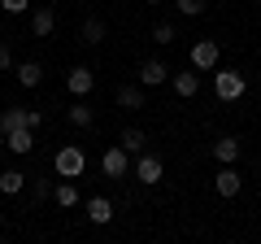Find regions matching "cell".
Instances as JSON below:
<instances>
[{"label":"cell","mask_w":261,"mask_h":244,"mask_svg":"<svg viewBox=\"0 0 261 244\" xmlns=\"http://www.w3.org/2000/svg\"><path fill=\"white\" fill-rule=\"evenodd\" d=\"M5 149L18 153V157L31 153V149H35V131H31V127H13V131H5Z\"/></svg>","instance_id":"8992f818"},{"label":"cell","mask_w":261,"mask_h":244,"mask_svg":"<svg viewBox=\"0 0 261 244\" xmlns=\"http://www.w3.org/2000/svg\"><path fill=\"white\" fill-rule=\"evenodd\" d=\"M218 57H222L218 39H196L192 53H187V61H192V70H218Z\"/></svg>","instance_id":"277c9868"},{"label":"cell","mask_w":261,"mask_h":244,"mask_svg":"<svg viewBox=\"0 0 261 244\" xmlns=\"http://www.w3.org/2000/svg\"><path fill=\"white\" fill-rule=\"evenodd\" d=\"M87 218H92L96 227L113 223V201H109V197H92V201H87Z\"/></svg>","instance_id":"30bf717a"},{"label":"cell","mask_w":261,"mask_h":244,"mask_svg":"<svg viewBox=\"0 0 261 244\" xmlns=\"http://www.w3.org/2000/svg\"><path fill=\"white\" fill-rule=\"evenodd\" d=\"M0 9H5V13H27L31 0H0Z\"/></svg>","instance_id":"cb8c5ba5"},{"label":"cell","mask_w":261,"mask_h":244,"mask_svg":"<svg viewBox=\"0 0 261 244\" xmlns=\"http://www.w3.org/2000/svg\"><path fill=\"white\" fill-rule=\"evenodd\" d=\"M0 70H13V53H9V44H0Z\"/></svg>","instance_id":"484cf974"},{"label":"cell","mask_w":261,"mask_h":244,"mask_svg":"<svg viewBox=\"0 0 261 244\" xmlns=\"http://www.w3.org/2000/svg\"><path fill=\"white\" fill-rule=\"evenodd\" d=\"M53 27H57V13L48 9V5H39V9L31 13V31H35L39 39H48V35H53Z\"/></svg>","instance_id":"9c48e42d"},{"label":"cell","mask_w":261,"mask_h":244,"mask_svg":"<svg viewBox=\"0 0 261 244\" xmlns=\"http://www.w3.org/2000/svg\"><path fill=\"white\" fill-rule=\"evenodd\" d=\"M214 92H218V101H222V105H235L244 92H248V79H244L235 66H226V70H218V75H214Z\"/></svg>","instance_id":"6da1fadb"},{"label":"cell","mask_w":261,"mask_h":244,"mask_svg":"<svg viewBox=\"0 0 261 244\" xmlns=\"http://www.w3.org/2000/svg\"><path fill=\"white\" fill-rule=\"evenodd\" d=\"M148 5H161V0H148Z\"/></svg>","instance_id":"4316f807"},{"label":"cell","mask_w":261,"mask_h":244,"mask_svg":"<svg viewBox=\"0 0 261 244\" xmlns=\"http://www.w3.org/2000/svg\"><path fill=\"white\" fill-rule=\"evenodd\" d=\"M100 170H105L109 179H126V175H130V153L122 149V144L105 149V157H100Z\"/></svg>","instance_id":"5b68a950"},{"label":"cell","mask_w":261,"mask_h":244,"mask_svg":"<svg viewBox=\"0 0 261 244\" xmlns=\"http://www.w3.org/2000/svg\"><path fill=\"white\" fill-rule=\"evenodd\" d=\"M214 188H218V197H240V188H244V179L235 175V166H222L214 175Z\"/></svg>","instance_id":"52a82bcc"},{"label":"cell","mask_w":261,"mask_h":244,"mask_svg":"<svg viewBox=\"0 0 261 244\" xmlns=\"http://www.w3.org/2000/svg\"><path fill=\"white\" fill-rule=\"evenodd\" d=\"M83 44H92V48L105 44V22H100V18H87V22H83Z\"/></svg>","instance_id":"ffe728a7"},{"label":"cell","mask_w":261,"mask_h":244,"mask_svg":"<svg viewBox=\"0 0 261 244\" xmlns=\"http://www.w3.org/2000/svg\"><path fill=\"white\" fill-rule=\"evenodd\" d=\"M118 144H122V149H126V153H144V144H148V135H144L140 127H126Z\"/></svg>","instance_id":"d6986e66"},{"label":"cell","mask_w":261,"mask_h":244,"mask_svg":"<svg viewBox=\"0 0 261 244\" xmlns=\"http://www.w3.org/2000/svg\"><path fill=\"white\" fill-rule=\"evenodd\" d=\"M135 183H144V188H152V183H161V175H166V161L157 157V153H140V161H135Z\"/></svg>","instance_id":"3957f363"},{"label":"cell","mask_w":261,"mask_h":244,"mask_svg":"<svg viewBox=\"0 0 261 244\" xmlns=\"http://www.w3.org/2000/svg\"><path fill=\"white\" fill-rule=\"evenodd\" d=\"M53 201H57L61 209H74V205H79V188H74V179H61V183L53 188Z\"/></svg>","instance_id":"9a60e30c"},{"label":"cell","mask_w":261,"mask_h":244,"mask_svg":"<svg viewBox=\"0 0 261 244\" xmlns=\"http://www.w3.org/2000/svg\"><path fill=\"white\" fill-rule=\"evenodd\" d=\"M53 170L61 179H79L87 170V153L79 149V144H61V149H57V157H53Z\"/></svg>","instance_id":"7a4b0ae2"},{"label":"cell","mask_w":261,"mask_h":244,"mask_svg":"<svg viewBox=\"0 0 261 244\" xmlns=\"http://www.w3.org/2000/svg\"><path fill=\"white\" fill-rule=\"evenodd\" d=\"M214 157L222 161V166H235V161H240V140H235V135H222V140L214 144Z\"/></svg>","instance_id":"5bb4252c"},{"label":"cell","mask_w":261,"mask_h":244,"mask_svg":"<svg viewBox=\"0 0 261 244\" xmlns=\"http://www.w3.org/2000/svg\"><path fill=\"white\" fill-rule=\"evenodd\" d=\"M70 122L87 131V127H96V109H92V105H83V101H74V105H70Z\"/></svg>","instance_id":"ac0fdd59"},{"label":"cell","mask_w":261,"mask_h":244,"mask_svg":"<svg viewBox=\"0 0 261 244\" xmlns=\"http://www.w3.org/2000/svg\"><path fill=\"white\" fill-rule=\"evenodd\" d=\"M13 75H18L22 87H39V83H44V66H39V61H22Z\"/></svg>","instance_id":"2e32d148"},{"label":"cell","mask_w":261,"mask_h":244,"mask_svg":"<svg viewBox=\"0 0 261 244\" xmlns=\"http://www.w3.org/2000/svg\"><path fill=\"white\" fill-rule=\"evenodd\" d=\"M27 127H31V131H39V127H44V113H39V109H27Z\"/></svg>","instance_id":"d4e9b609"},{"label":"cell","mask_w":261,"mask_h":244,"mask_svg":"<svg viewBox=\"0 0 261 244\" xmlns=\"http://www.w3.org/2000/svg\"><path fill=\"white\" fill-rule=\"evenodd\" d=\"M13 127H27V109H5L0 113V135L13 131Z\"/></svg>","instance_id":"44dd1931"},{"label":"cell","mask_w":261,"mask_h":244,"mask_svg":"<svg viewBox=\"0 0 261 244\" xmlns=\"http://www.w3.org/2000/svg\"><path fill=\"white\" fill-rule=\"evenodd\" d=\"M65 87H70V96H87L96 87V75L87 66H74V70H70V79H65Z\"/></svg>","instance_id":"ba28073f"},{"label":"cell","mask_w":261,"mask_h":244,"mask_svg":"<svg viewBox=\"0 0 261 244\" xmlns=\"http://www.w3.org/2000/svg\"><path fill=\"white\" fill-rule=\"evenodd\" d=\"M174 92L183 96V101L196 96V92H200V70H178V75H174Z\"/></svg>","instance_id":"4fadbf2b"},{"label":"cell","mask_w":261,"mask_h":244,"mask_svg":"<svg viewBox=\"0 0 261 244\" xmlns=\"http://www.w3.org/2000/svg\"><path fill=\"white\" fill-rule=\"evenodd\" d=\"M166 79H170L166 61H144V66H140V83L144 87H157V83H166Z\"/></svg>","instance_id":"7c38bea8"},{"label":"cell","mask_w":261,"mask_h":244,"mask_svg":"<svg viewBox=\"0 0 261 244\" xmlns=\"http://www.w3.org/2000/svg\"><path fill=\"white\" fill-rule=\"evenodd\" d=\"M118 105H122V109H144V105H148V96H144V87L122 83V87H118Z\"/></svg>","instance_id":"8fae6325"},{"label":"cell","mask_w":261,"mask_h":244,"mask_svg":"<svg viewBox=\"0 0 261 244\" xmlns=\"http://www.w3.org/2000/svg\"><path fill=\"white\" fill-rule=\"evenodd\" d=\"M170 39H174V27L170 22H157L152 27V44H170Z\"/></svg>","instance_id":"603a6c76"},{"label":"cell","mask_w":261,"mask_h":244,"mask_svg":"<svg viewBox=\"0 0 261 244\" xmlns=\"http://www.w3.org/2000/svg\"><path fill=\"white\" fill-rule=\"evenodd\" d=\"M257 87H261V75H257Z\"/></svg>","instance_id":"83f0119b"},{"label":"cell","mask_w":261,"mask_h":244,"mask_svg":"<svg viewBox=\"0 0 261 244\" xmlns=\"http://www.w3.org/2000/svg\"><path fill=\"white\" fill-rule=\"evenodd\" d=\"M174 9L183 13V18H200V13H205L209 5H205V0H174Z\"/></svg>","instance_id":"7402d4cb"},{"label":"cell","mask_w":261,"mask_h":244,"mask_svg":"<svg viewBox=\"0 0 261 244\" xmlns=\"http://www.w3.org/2000/svg\"><path fill=\"white\" fill-rule=\"evenodd\" d=\"M22 188H27V175L22 170H0V192L5 197H18Z\"/></svg>","instance_id":"e0dca14e"}]
</instances>
